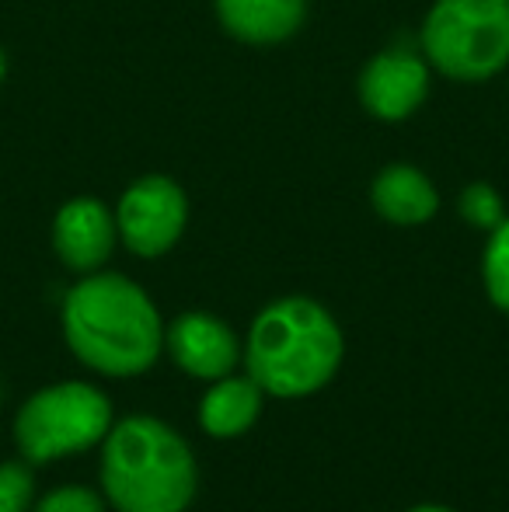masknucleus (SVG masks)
<instances>
[{
    "instance_id": "obj_18",
    "label": "nucleus",
    "mask_w": 509,
    "mask_h": 512,
    "mask_svg": "<svg viewBox=\"0 0 509 512\" xmlns=\"http://www.w3.org/2000/svg\"><path fill=\"white\" fill-rule=\"evenodd\" d=\"M7 77V56H4V49H0V81Z\"/></svg>"
},
{
    "instance_id": "obj_17",
    "label": "nucleus",
    "mask_w": 509,
    "mask_h": 512,
    "mask_svg": "<svg viewBox=\"0 0 509 512\" xmlns=\"http://www.w3.org/2000/svg\"><path fill=\"white\" fill-rule=\"evenodd\" d=\"M405 512H457V509L440 506V502H419V506H412V509H405Z\"/></svg>"
},
{
    "instance_id": "obj_8",
    "label": "nucleus",
    "mask_w": 509,
    "mask_h": 512,
    "mask_svg": "<svg viewBox=\"0 0 509 512\" xmlns=\"http://www.w3.org/2000/svg\"><path fill=\"white\" fill-rule=\"evenodd\" d=\"M429 63L412 49H384L360 70V105L381 122H405L429 98Z\"/></svg>"
},
{
    "instance_id": "obj_9",
    "label": "nucleus",
    "mask_w": 509,
    "mask_h": 512,
    "mask_svg": "<svg viewBox=\"0 0 509 512\" xmlns=\"http://www.w3.org/2000/svg\"><path fill=\"white\" fill-rule=\"evenodd\" d=\"M119 244L116 209L98 196L67 199L53 216V251L74 276H91L109 265Z\"/></svg>"
},
{
    "instance_id": "obj_11",
    "label": "nucleus",
    "mask_w": 509,
    "mask_h": 512,
    "mask_svg": "<svg viewBox=\"0 0 509 512\" xmlns=\"http://www.w3.org/2000/svg\"><path fill=\"white\" fill-rule=\"evenodd\" d=\"M370 206L394 227H422L440 213V192L415 164H387L370 185Z\"/></svg>"
},
{
    "instance_id": "obj_7",
    "label": "nucleus",
    "mask_w": 509,
    "mask_h": 512,
    "mask_svg": "<svg viewBox=\"0 0 509 512\" xmlns=\"http://www.w3.org/2000/svg\"><path fill=\"white\" fill-rule=\"evenodd\" d=\"M164 352L175 359L185 377L213 384L227 373H238L245 342L224 317L210 310H185L164 324Z\"/></svg>"
},
{
    "instance_id": "obj_19",
    "label": "nucleus",
    "mask_w": 509,
    "mask_h": 512,
    "mask_svg": "<svg viewBox=\"0 0 509 512\" xmlns=\"http://www.w3.org/2000/svg\"><path fill=\"white\" fill-rule=\"evenodd\" d=\"M0 398H4V387H0Z\"/></svg>"
},
{
    "instance_id": "obj_3",
    "label": "nucleus",
    "mask_w": 509,
    "mask_h": 512,
    "mask_svg": "<svg viewBox=\"0 0 509 512\" xmlns=\"http://www.w3.org/2000/svg\"><path fill=\"white\" fill-rule=\"evenodd\" d=\"M98 485L116 512H189L199 464L189 439L157 415L116 418L102 439Z\"/></svg>"
},
{
    "instance_id": "obj_1",
    "label": "nucleus",
    "mask_w": 509,
    "mask_h": 512,
    "mask_svg": "<svg viewBox=\"0 0 509 512\" xmlns=\"http://www.w3.org/2000/svg\"><path fill=\"white\" fill-rule=\"evenodd\" d=\"M164 317L154 297L123 272H91L60 307L63 342L98 377L133 380L164 356Z\"/></svg>"
},
{
    "instance_id": "obj_16",
    "label": "nucleus",
    "mask_w": 509,
    "mask_h": 512,
    "mask_svg": "<svg viewBox=\"0 0 509 512\" xmlns=\"http://www.w3.org/2000/svg\"><path fill=\"white\" fill-rule=\"evenodd\" d=\"M32 512H109V502H105L102 488H88V485H56L49 492H42L35 499Z\"/></svg>"
},
{
    "instance_id": "obj_14",
    "label": "nucleus",
    "mask_w": 509,
    "mask_h": 512,
    "mask_svg": "<svg viewBox=\"0 0 509 512\" xmlns=\"http://www.w3.org/2000/svg\"><path fill=\"white\" fill-rule=\"evenodd\" d=\"M457 213H461V220L468 223V227L485 230V234L496 230L509 216L499 189H492L489 182H471L468 189L461 192V199H457Z\"/></svg>"
},
{
    "instance_id": "obj_5",
    "label": "nucleus",
    "mask_w": 509,
    "mask_h": 512,
    "mask_svg": "<svg viewBox=\"0 0 509 512\" xmlns=\"http://www.w3.org/2000/svg\"><path fill=\"white\" fill-rule=\"evenodd\" d=\"M419 39L436 74L492 81L509 67V0H433Z\"/></svg>"
},
{
    "instance_id": "obj_2",
    "label": "nucleus",
    "mask_w": 509,
    "mask_h": 512,
    "mask_svg": "<svg viewBox=\"0 0 509 512\" xmlns=\"http://www.w3.org/2000/svg\"><path fill=\"white\" fill-rule=\"evenodd\" d=\"M346 335L342 324L314 297H279L248 324L245 373L269 398L300 401L325 391L342 370Z\"/></svg>"
},
{
    "instance_id": "obj_6",
    "label": "nucleus",
    "mask_w": 509,
    "mask_h": 512,
    "mask_svg": "<svg viewBox=\"0 0 509 512\" xmlns=\"http://www.w3.org/2000/svg\"><path fill=\"white\" fill-rule=\"evenodd\" d=\"M189 223V196L168 175H143L119 196V244L136 258H161L182 241Z\"/></svg>"
},
{
    "instance_id": "obj_12",
    "label": "nucleus",
    "mask_w": 509,
    "mask_h": 512,
    "mask_svg": "<svg viewBox=\"0 0 509 512\" xmlns=\"http://www.w3.org/2000/svg\"><path fill=\"white\" fill-rule=\"evenodd\" d=\"M265 398L269 394L255 384L248 373H227V377L213 380L203 391L196 408L199 429L210 439H238L262 418Z\"/></svg>"
},
{
    "instance_id": "obj_13",
    "label": "nucleus",
    "mask_w": 509,
    "mask_h": 512,
    "mask_svg": "<svg viewBox=\"0 0 509 512\" xmlns=\"http://www.w3.org/2000/svg\"><path fill=\"white\" fill-rule=\"evenodd\" d=\"M482 283L492 307L509 314V216L496 230H489L482 251Z\"/></svg>"
},
{
    "instance_id": "obj_15",
    "label": "nucleus",
    "mask_w": 509,
    "mask_h": 512,
    "mask_svg": "<svg viewBox=\"0 0 509 512\" xmlns=\"http://www.w3.org/2000/svg\"><path fill=\"white\" fill-rule=\"evenodd\" d=\"M35 499V464H28L25 457L0 460V512H32Z\"/></svg>"
},
{
    "instance_id": "obj_4",
    "label": "nucleus",
    "mask_w": 509,
    "mask_h": 512,
    "mask_svg": "<svg viewBox=\"0 0 509 512\" xmlns=\"http://www.w3.org/2000/svg\"><path fill=\"white\" fill-rule=\"evenodd\" d=\"M116 425L112 398L91 380H56L21 401L14 411V443L28 464L98 450Z\"/></svg>"
},
{
    "instance_id": "obj_10",
    "label": "nucleus",
    "mask_w": 509,
    "mask_h": 512,
    "mask_svg": "<svg viewBox=\"0 0 509 512\" xmlns=\"http://www.w3.org/2000/svg\"><path fill=\"white\" fill-rule=\"evenodd\" d=\"M217 21L245 46H279L307 21V0H217Z\"/></svg>"
}]
</instances>
